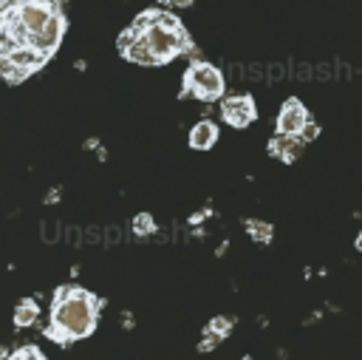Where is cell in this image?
<instances>
[{"instance_id": "6da1fadb", "label": "cell", "mask_w": 362, "mask_h": 360, "mask_svg": "<svg viewBox=\"0 0 362 360\" xmlns=\"http://www.w3.org/2000/svg\"><path fill=\"white\" fill-rule=\"evenodd\" d=\"M65 31V0H0V54L31 45L54 57Z\"/></svg>"}, {"instance_id": "7a4b0ae2", "label": "cell", "mask_w": 362, "mask_h": 360, "mask_svg": "<svg viewBox=\"0 0 362 360\" xmlns=\"http://www.w3.org/2000/svg\"><path fill=\"white\" fill-rule=\"evenodd\" d=\"M102 306L105 300H99L93 292L82 286H59L51 300V317L45 326V337L59 346L90 337L96 332Z\"/></svg>"}, {"instance_id": "3957f363", "label": "cell", "mask_w": 362, "mask_h": 360, "mask_svg": "<svg viewBox=\"0 0 362 360\" xmlns=\"http://www.w3.org/2000/svg\"><path fill=\"white\" fill-rule=\"evenodd\" d=\"M130 31L147 45L156 65H167L178 54L192 51V37L184 28V23L173 11H164V9H144L130 23Z\"/></svg>"}, {"instance_id": "277c9868", "label": "cell", "mask_w": 362, "mask_h": 360, "mask_svg": "<svg viewBox=\"0 0 362 360\" xmlns=\"http://www.w3.org/2000/svg\"><path fill=\"white\" fill-rule=\"evenodd\" d=\"M226 94V82L221 68H215L206 60H192L181 79V96H195L201 102H221Z\"/></svg>"}, {"instance_id": "5b68a950", "label": "cell", "mask_w": 362, "mask_h": 360, "mask_svg": "<svg viewBox=\"0 0 362 360\" xmlns=\"http://www.w3.org/2000/svg\"><path fill=\"white\" fill-rule=\"evenodd\" d=\"M221 116L232 128H249L257 119V105L249 94H223L221 96Z\"/></svg>"}, {"instance_id": "8992f818", "label": "cell", "mask_w": 362, "mask_h": 360, "mask_svg": "<svg viewBox=\"0 0 362 360\" xmlns=\"http://www.w3.org/2000/svg\"><path fill=\"white\" fill-rule=\"evenodd\" d=\"M308 122H311L308 108H305L297 96H288V99L280 105V113H277V133L300 136V130H303Z\"/></svg>"}, {"instance_id": "52a82bcc", "label": "cell", "mask_w": 362, "mask_h": 360, "mask_svg": "<svg viewBox=\"0 0 362 360\" xmlns=\"http://www.w3.org/2000/svg\"><path fill=\"white\" fill-rule=\"evenodd\" d=\"M303 139L300 136H286V133H274L272 139H269V153L274 156V159H280V162H286V164H291L297 156H300V150H303Z\"/></svg>"}, {"instance_id": "ba28073f", "label": "cell", "mask_w": 362, "mask_h": 360, "mask_svg": "<svg viewBox=\"0 0 362 360\" xmlns=\"http://www.w3.org/2000/svg\"><path fill=\"white\" fill-rule=\"evenodd\" d=\"M218 142V125L212 119H201L189 130V147L192 150H209Z\"/></svg>"}, {"instance_id": "9c48e42d", "label": "cell", "mask_w": 362, "mask_h": 360, "mask_svg": "<svg viewBox=\"0 0 362 360\" xmlns=\"http://www.w3.org/2000/svg\"><path fill=\"white\" fill-rule=\"evenodd\" d=\"M37 317H40V303H37L34 298H23V300H17V306H14V326H17V329L34 326Z\"/></svg>"}, {"instance_id": "30bf717a", "label": "cell", "mask_w": 362, "mask_h": 360, "mask_svg": "<svg viewBox=\"0 0 362 360\" xmlns=\"http://www.w3.org/2000/svg\"><path fill=\"white\" fill-rule=\"evenodd\" d=\"M246 232H249L255 241H260V244H269L272 235H274L272 224H269V221H260V218H249V221H246Z\"/></svg>"}, {"instance_id": "8fae6325", "label": "cell", "mask_w": 362, "mask_h": 360, "mask_svg": "<svg viewBox=\"0 0 362 360\" xmlns=\"http://www.w3.org/2000/svg\"><path fill=\"white\" fill-rule=\"evenodd\" d=\"M133 232H136V235H153V232H156V218H153L150 213L133 215Z\"/></svg>"}, {"instance_id": "7c38bea8", "label": "cell", "mask_w": 362, "mask_h": 360, "mask_svg": "<svg viewBox=\"0 0 362 360\" xmlns=\"http://www.w3.org/2000/svg\"><path fill=\"white\" fill-rule=\"evenodd\" d=\"M206 329H209V332H215L218 337H226V334L232 332V317H226V315H218V317H212V320L206 323Z\"/></svg>"}, {"instance_id": "4fadbf2b", "label": "cell", "mask_w": 362, "mask_h": 360, "mask_svg": "<svg viewBox=\"0 0 362 360\" xmlns=\"http://www.w3.org/2000/svg\"><path fill=\"white\" fill-rule=\"evenodd\" d=\"M8 360H45V354L37 346H23V349H14Z\"/></svg>"}, {"instance_id": "5bb4252c", "label": "cell", "mask_w": 362, "mask_h": 360, "mask_svg": "<svg viewBox=\"0 0 362 360\" xmlns=\"http://www.w3.org/2000/svg\"><path fill=\"white\" fill-rule=\"evenodd\" d=\"M221 340H223V337H218L215 332L204 329V337H201V343H198V351H209V349H215V346H218Z\"/></svg>"}, {"instance_id": "9a60e30c", "label": "cell", "mask_w": 362, "mask_h": 360, "mask_svg": "<svg viewBox=\"0 0 362 360\" xmlns=\"http://www.w3.org/2000/svg\"><path fill=\"white\" fill-rule=\"evenodd\" d=\"M317 133H320V125L311 119V122H308V125L300 130V139H303V142H314V139H317Z\"/></svg>"}, {"instance_id": "2e32d148", "label": "cell", "mask_w": 362, "mask_h": 360, "mask_svg": "<svg viewBox=\"0 0 362 360\" xmlns=\"http://www.w3.org/2000/svg\"><path fill=\"white\" fill-rule=\"evenodd\" d=\"M158 3H164V6H178V9L192 6V0H158Z\"/></svg>"}, {"instance_id": "e0dca14e", "label": "cell", "mask_w": 362, "mask_h": 360, "mask_svg": "<svg viewBox=\"0 0 362 360\" xmlns=\"http://www.w3.org/2000/svg\"><path fill=\"white\" fill-rule=\"evenodd\" d=\"M8 357H11V351H8V349L0 343V360H8Z\"/></svg>"}, {"instance_id": "ac0fdd59", "label": "cell", "mask_w": 362, "mask_h": 360, "mask_svg": "<svg viewBox=\"0 0 362 360\" xmlns=\"http://www.w3.org/2000/svg\"><path fill=\"white\" fill-rule=\"evenodd\" d=\"M356 249H362V232L356 235Z\"/></svg>"}, {"instance_id": "d6986e66", "label": "cell", "mask_w": 362, "mask_h": 360, "mask_svg": "<svg viewBox=\"0 0 362 360\" xmlns=\"http://www.w3.org/2000/svg\"><path fill=\"white\" fill-rule=\"evenodd\" d=\"M243 360H252V357H243Z\"/></svg>"}]
</instances>
